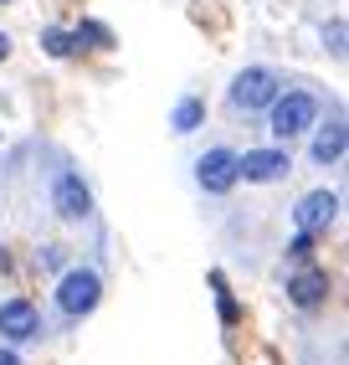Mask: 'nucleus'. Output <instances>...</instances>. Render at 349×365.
Segmentation results:
<instances>
[{"label": "nucleus", "mask_w": 349, "mask_h": 365, "mask_svg": "<svg viewBox=\"0 0 349 365\" xmlns=\"http://www.w3.org/2000/svg\"><path fill=\"white\" fill-rule=\"evenodd\" d=\"M313 113H318L313 93H303V88H293V93H278V98H272V134H278V139H293V134H303V129L313 124Z\"/></svg>", "instance_id": "obj_1"}, {"label": "nucleus", "mask_w": 349, "mask_h": 365, "mask_svg": "<svg viewBox=\"0 0 349 365\" xmlns=\"http://www.w3.org/2000/svg\"><path fill=\"white\" fill-rule=\"evenodd\" d=\"M98 299H103V283H98V273H88V267H72V273H62L57 304H62L67 314H88V309H98Z\"/></svg>", "instance_id": "obj_2"}, {"label": "nucleus", "mask_w": 349, "mask_h": 365, "mask_svg": "<svg viewBox=\"0 0 349 365\" xmlns=\"http://www.w3.org/2000/svg\"><path fill=\"white\" fill-rule=\"evenodd\" d=\"M272 98H278V78H272L267 67H246L241 78L231 83V103L246 108V113H252V108H267Z\"/></svg>", "instance_id": "obj_3"}, {"label": "nucleus", "mask_w": 349, "mask_h": 365, "mask_svg": "<svg viewBox=\"0 0 349 365\" xmlns=\"http://www.w3.org/2000/svg\"><path fill=\"white\" fill-rule=\"evenodd\" d=\"M195 180H201L206 190H216V196H221V190H231L241 175H236V155L231 150H206L201 160H195Z\"/></svg>", "instance_id": "obj_4"}, {"label": "nucleus", "mask_w": 349, "mask_h": 365, "mask_svg": "<svg viewBox=\"0 0 349 365\" xmlns=\"http://www.w3.org/2000/svg\"><path fill=\"white\" fill-rule=\"evenodd\" d=\"M298 232H323V227H329L334 222V216H339V196H334V190H313V196H303V201H298Z\"/></svg>", "instance_id": "obj_5"}, {"label": "nucleus", "mask_w": 349, "mask_h": 365, "mask_svg": "<svg viewBox=\"0 0 349 365\" xmlns=\"http://www.w3.org/2000/svg\"><path fill=\"white\" fill-rule=\"evenodd\" d=\"M236 175H246V180H283L288 175V155L283 150H246V155H236Z\"/></svg>", "instance_id": "obj_6"}, {"label": "nucleus", "mask_w": 349, "mask_h": 365, "mask_svg": "<svg viewBox=\"0 0 349 365\" xmlns=\"http://www.w3.org/2000/svg\"><path fill=\"white\" fill-rule=\"evenodd\" d=\"M52 206H57L62 216H72V222H78V216L93 211V190L83 185V175H62L57 190H52Z\"/></svg>", "instance_id": "obj_7"}, {"label": "nucleus", "mask_w": 349, "mask_h": 365, "mask_svg": "<svg viewBox=\"0 0 349 365\" xmlns=\"http://www.w3.org/2000/svg\"><path fill=\"white\" fill-rule=\"evenodd\" d=\"M288 299H293L298 309L323 304V299H329V273H318V267H303V273H293V278H288Z\"/></svg>", "instance_id": "obj_8"}, {"label": "nucleus", "mask_w": 349, "mask_h": 365, "mask_svg": "<svg viewBox=\"0 0 349 365\" xmlns=\"http://www.w3.org/2000/svg\"><path fill=\"white\" fill-rule=\"evenodd\" d=\"M0 334H6V339H31L36 334V309L26 299L0 304Z\"/></svg>", "instance_id": "obj_9"}, {"label": "nucleus", "mask_w": 349, "mask_h": 365, "mask_svg": "<svg viewBox=\"0 0 349 365\" xmlns=\"http://www.w3.org/2000/svg\"><path fill=\"white\" fill-rule=\"evenodd\" d=\"M339 155H344V124L318 129V139H313V165H334Z\"/></svg>", "instance_id": "obj_10"}, {"label": "nucleus", "mask_w": 349, "mask_h": 365, "mask_svg": "<svg viewBox=\"0 0 349 365\" xmlns=\"http://www.w3.org/2000/svg\"><path fill=\"white\" fill-rule=\"evenodd\" d=\"M201 118H206V103L201 98H180V103H174V134L201 129Z\"/></svg>", "instance_id": "obj_11"}, {"label": "nucleus", "mask_w": 349, "mask_h": 365, "mask_svg": "<svg viewBox=\"0 0 349 365\" xmlns=\"http://www.w3.org/2000/svg\"><path fill=\"white\" fill-rule=\"evenodd\" d=\"M72 41H78V46H113V31L98 26V21H83V26L72 31Z\"/></svg>", "instance_id": "obj_12"}, {"label": "nucleus", "mask_w": 349, "mask_h": 365, "mask_svg": "<svg viewBox=\"0 0 349 365\" xmlns=\"http://www.w3.org/2000/svg\"><path fill=\"white\" fill-rule=\"evenodd\" d=\"M41 46L52 57H72V46H78V41H72V31H62V26H46L41 31Z\"/></svg>", "instance_id": "obj_13"}, {"label": "nucleus", "mask_w": 349, "mask_h": 365, "mask_svg": "<svg viewBox=\"0 0 349 365\" xmlns=\"http://www.w3.org/2000/svg\"><path fill=\"white\" fill-rule=\"evenodd\" d=\"M308 252H313V237L298 232V237H293V257H308Z\"/></svg>", "instance_id": "obj_14"}, {"label": "nucleus", "mask_w": 349, "mask_h": 365, "mask_svg": "<svg viewBox=\"0 0 349 365\" xmlns=\"http://www.w3.org/2000/svg\"><path fill=\"white\" fill-rule=\"evenodd\" d=\"M6 57H11V36H6V31H0V62H6Z\"/></svg>", "instance_id": "obj_15"}, {"label": "nucleus", "mask_w": 349, "mask_h": 365, "mask_svg": "<svg viewBox=\"0 0 349 365\" xmlns=\"http://www.w3.org/2000/svg\"><path fill=\"white\" fill-rule=\"evenodd\" d=\"M0 365H21V360H16V355H11V350H0Z\"/></svg>", "instance_id": "obj_16"}, {"label": "nucleus", "mask_w": 349, "mask_h": 365, "mask_svg": "<svg viewBox=\"0 0 349 365\" xmlns=\"http://www.w3.org/2000/svg\"><path fill=\"white\" fill-rule=\"evenodd\" d=\"M0 267H6V252H0Z\"/></svg>", "instance_id": "obj_17"}]
</instances>
